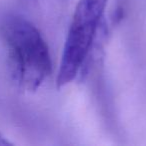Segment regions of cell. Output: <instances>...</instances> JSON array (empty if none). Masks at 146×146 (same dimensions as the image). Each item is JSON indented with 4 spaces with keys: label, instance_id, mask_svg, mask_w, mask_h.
<instances>
[{
    "label": "cell",
    "instance_id": "6da1fadb",
    "mask_svg": "<svg viewBox=\"0 0 146 146\" xmlns=\"http://www.w3.org/2000/svg\"><path fill=\"white\" fill-rule=\"evenodd\" d=\"M0 31L7 46L12 79L20 87L35 91L52 71V61L46 42L39 30L27 19L7 15Z\"/></svg>",
    "mask_w": 146,
    "mask_h": 146
},
{
    "label": "cell",
    "instance_id": "7a4b0ae2",
    "mask_svg": "<svg viewBox=\"0 0 146 146\" xmlns=\"http://www.w3.org/2000/svg\"><path fill=\"white\" fill-rule=\"evenodd\" d=\"M108 0H79L75 7L63 48L57 75L62 87L75 79L87 58Z\"/></svg>",
    "mask_w": 146,
    "mask_h": 146
},
{
    "label": "cell",
    "instance_id": "3957f363",
    "mask_svg": "<svg viewBox=\"0 0 146 146\" xmlns=\"http://www.w3.org/2000/svg\"><path fill=\"white\" fill-rule=\"evenodd\" d=\"M7 145H12L10 142L7 139H5V137L0 133V146H7Z\"/></svg>",
    "mask_w": 146,
    "mask_h": 146
}]
</instances>
